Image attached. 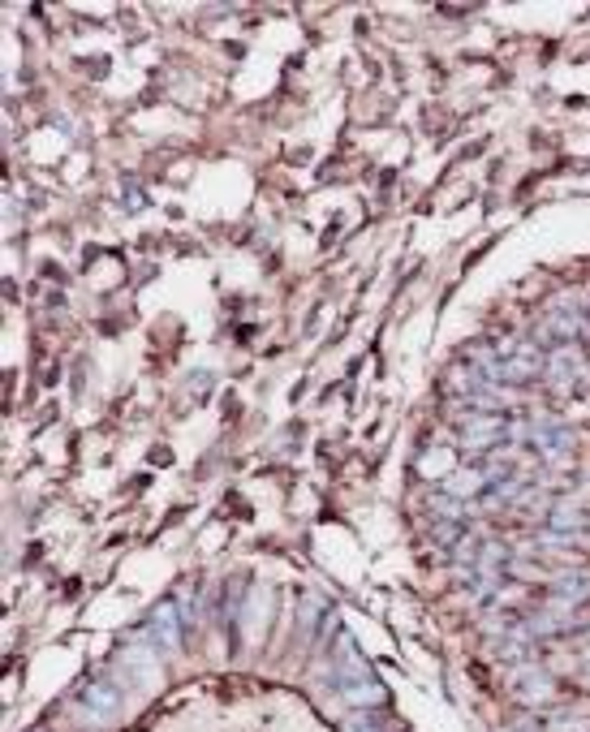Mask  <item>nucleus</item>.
Masks as SVG:
<instances>
[{"label":"nucleus","instance_id":"9","mask_svg":"<svg viewBox=\"0 0 590 732\" xmlns=\"http://www.w3.org/2000/svg\"><path fill=\"white\" fill-rule=\"evenodd\" d=\"M582 315H547L543 319V328H539V337L543 341H556V345H569V341H578L582 337Z\"/></svg>","mask_w":590,"mask_h":732},{"label":"nucleus","instance_id":"5","mask_svg":"<svg viewBox=\"0 0 590 732\" xmlns=\"http://www.w3.org/2000/svg\"><path fill=\"white\" fill-rule=\"evenodd\" d=\"M457 431H461V444H466V448H492V444L504 439L509 427H504L500 414H474V418H466Z\"/></svg>","mask_w":590,"mask_h":732},{"label":"nucleus","instance_id":"6","mask_svg":"<svg viewBox=\"0 0 590 732\" xmlns=\"http://www.w3.org/2000/svg\"><path fill=\"white\" fill-rule=\"evenodd\" d=\"M539 371H543V358L531 345H522V349H513V353L500 358V380H509V384H531Z\"/></svg>","mask_w":590,"mask_h":732},{"label":"nucleus","instance_id":"14","mask_svg":"<svg viewBox=\"0 0 590 732\" xmlns=\"http://www.w3.org/2000/svg\"><path fill=\"white\" fill-rule=\"evenodd\" d=\"M436 538H440V543H452V538H457V522H436Z\"/></svg>","mask_w":590,"mask_h":732},{"label":"nucleus","instance_id":"10","mask_svg":"<svg viewBox=\"0 0 590 732\" xmlns=\"http://www.w3.org/2000/svg\"><path fill=\"white\" fill-rule=\"evenodd\" d=\"M345 732H393V720L384 715V707H375V715L371 711H353L345 720Z\"/></svg>","mask_w":590,"mask_h":732},{"label":"nucleus","instance_id":"11","mask_svg":"<svg viewBox=\"0 0 590 732\" xmlns=\"http://www.w3.org/2000/svg\"><path fill=\"white\" fill-rule=\"evenodd\" d=\"M556 590H560V603L578 608V603H587L590 599V578H560Z\"/></svg>","mask_w":590,"mask_h":732},{"label":"nucleus","instance_id":"12","mask_svg":"<svg viewBox=\"0 0 590 732\" xmlns=\"http://www.w3.org/2000/svg\"><path fill=\"white\" fill-rule=\"evenodd\" d=\"M517 689L526 693V702H535V698H547V693H551V685H547V677H539L535 668H526V673H522V681H517Z\"/></svg>","mask_w":590,"mask_h":732},{"label":"nucleus","instance_id":"2","mask_svg":"<svg viewBox=\"0 0 590 732\" xmlns=\"http://www.w3.org/2000/svg\"><path fill=\"white\" fill-rule=\"evenodd\" d=\"M74 711H78L91 729L112 724V720H117V711H121V685H112L108 677L87 681L83 685V693H78V702H74Z\"/></svg>","mask_w":590,"mask_h":732},{"label":"nucleus","instance_id":"13","mask_svg":"<svg viewBox=\"0 0 590 732\" xmlns=\"http://www.w3.org/2000/svg\"><path fill=\"white\" fill-rule=\"evenodd\" d=\"M474 488H483V479H479V474H470V470H466V474H457V479H452V483H448V491H444V495H452V500H461V495H470V491Z\"/></svg>","mask_w":590,"mask_h":732},{"label":"nucleus","instance_id":"15","mask_svg":"<svg viewBox=\"0 0 590 732\" xmlns=\"http://www.w3.org/2000/svg\"><path fill=\"white\" fill-rule=\"evenodd\" d=\"M587 659H590V655H587ZM582 677H587V681H590V664H587V673H582Z\"/></svg>","mask_w":590,"mask_h":732},{"label":"nucleus","instance_id":"7","mask_svg":"<svg viewBox=\"0 0 590 732\" xmlns=\"http://www.w3.org/2000/svg\"><path fill=\"white\" fill-rule=\"evenodd\" d=\"M143 637L155 642L160 651H168V655H173V651H177V642H182V637H177V608H173V603H160V608L151 612Z\"/></svg>","mask_w":590,"mask_h":732},{"label":"nucleus","instance_id":"8","mask_svg":"<svg viewBox=\"0 0 590 732\" xmlns=\"http://www.w3.org/2000/svg\"><path fill=\"white\" fill-rule=\"evenodd\" d=\"M531 439L543 448V457H556V452H565L573 436H569V427H560V423H551V418H539L535 427H531Z\"/></svg>","mask_w":590,"mask_h":732},{"label":"nucleus","instance_id":"1","mask_svg":"<svg viewBox=\"0 0 590 732\" xmlns=\"http://www.w3.org/2000/svg\"><path fill=\"white\" fill-rule=\"evenodd\" d=\"M332 685H337V693H341L345 702H353V707H362V711H375V707H384V698H389V689L375 681L371 664L358 655L353 637H341V664H337V673H332Z\"/></svg>","mask_w":590,"mask_h":732},{"label":"nucleus","instance_id":"3","mask_svg":"<svg viewBox=\"0 0 590 732\" xmlns=\"http://www.w3.org/2000/svg\"><path fill=\"white\" fill-rule=\"evenodd\" d=\"M155 659H160V651L151 646L148 637L130 642V646L117 655V677H121V685H130V689H143V685H151L155 681Z\"/></svg>","mask_w":590,"mask_h":732},{"label":"nucleus","instance_id":"4","mask_svg":"<svg viewBox=\"0 0 590 732\" xmlns=\"http://www.w3.org/2000/svg\"><path fill=\"white\" fill-rule=\"evenodd\" d=\"M543 371H547V380H551V389L556 392H573L578 389V380H582V358H578L573 345H556Z\"/></svg>","mask_w":590,"mask_h":732}]
</instances>
